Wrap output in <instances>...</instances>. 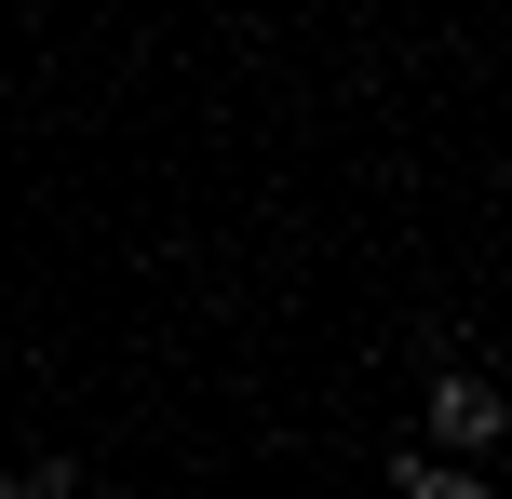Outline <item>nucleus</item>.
Wrapping results in <instances>:
<instances>
[{"label": "nucleus", "mask_w": 512, "mask_h": 499, "mask_svg": "<svg viewBox=\"0 0 512 499\" xmlns=\"http://www.w3.org/2000/svg\"><path fill=\"white\" fill-rule=\"evenodd\" d=\"M432 432H445V446H486V432H499V392H486V378H445V392H432Z\"/></svg>", "instance_id": "f257e3e1"}]
</instances>
